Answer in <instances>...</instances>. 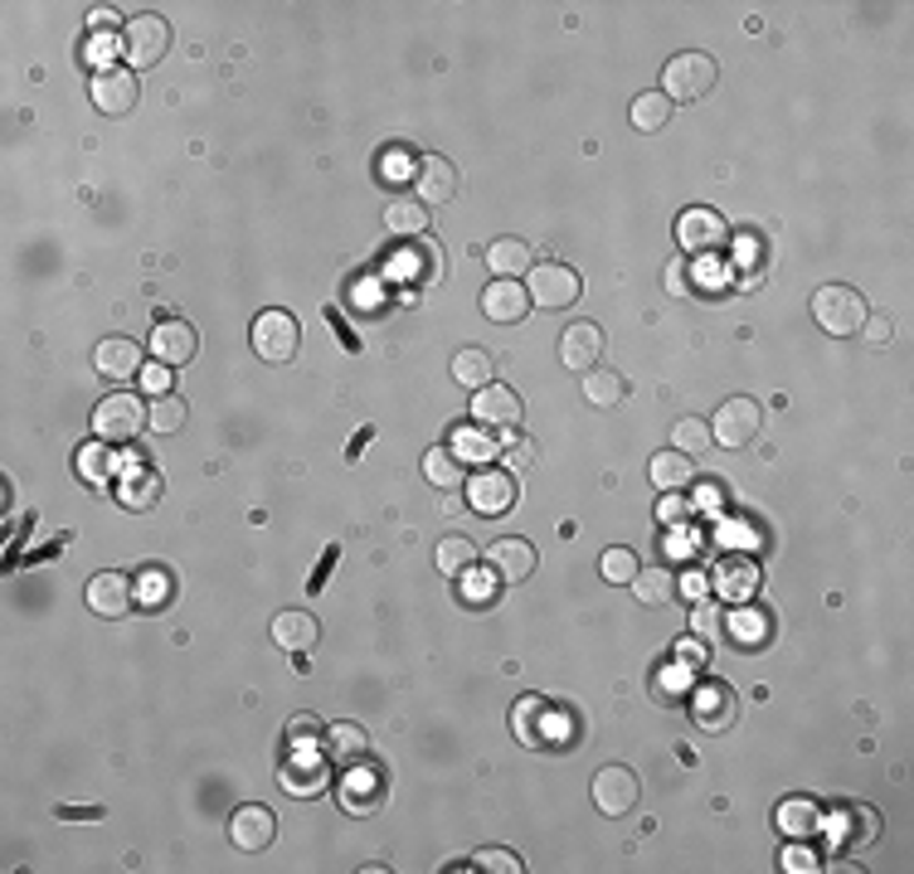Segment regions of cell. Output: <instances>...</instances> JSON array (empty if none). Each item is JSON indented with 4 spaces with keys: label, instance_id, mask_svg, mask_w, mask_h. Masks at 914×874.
<instances>
[{
    "label": "cell",
    "instance_id": "cell-1",
    "mask_svg": "<svg viewBox=\"0 0 914 874\" xmlns=\"http://www.w3.org/2000/svg\"><path fill=\"white\" fill-rule=\"evenodd\" d=\"M721 83V69H715L711 54H701V49H691V54H676L666 59L662 69V97H672V103H701L705 93Z\"/></svg>",
    "mask_w": 914,
    "mask_h": 874
},
{
    "label": "cell",
    "instance_id": "cell-2",
    "mask_svg": "<svg viewBox=\"0 0 914 874\" xmlns=\"http://www.w3.org/2000/svg\"><path fill=\"white\" fill-rule=\"evenodd\" d=\"M866 297L847 282H827V287L812 292V322H818L827 336H857L861 322H866Z\"/></svg>",
    "mask_w": 914,
    "mask_h": 874
},
{
    "label": "cell",
    "instance_id": "cell-3",
    "mask_svg": "<svg viewBox=\"0 0 914 874\" xmlns=\"http://www.w3.org/2000/svg\"><path fill=\"white\" fill-rule=\"evenodd\" d=\"M146 409H151V403H141L137 393H127V389L107 393V399L93 409V438L113 442V447H122V442H137L146 428H151V423H146Z\"/></svg>",
    "mask_w": 914,
    "mask_h": 874
},
{
    "label": "cell",
    "instance_id": "cell-4",
    "mask_svg": "<svg viewBox=\"0 0 914 874\" xmlns=\"http://www.w3.org/2000/svg\"><path fill=\"white\" fill-rule=\"evenodd\" d=\"M759 428H764V409H759V399H749V393L725 399L721 409H715V418H711V438L721 442V447H729V452H745L749 442L759 438Z\"/></svg>",
    "mask_w": 914,
    "mask_h": 874
},
{
    "label": "cell",
    "instance_id": "cell-5",
    "mask_svg": "<svg viewBox=\"0 0 914 874\" xmlns=\"http://www.w3.org/2000/svg\"><path fill=\"white\" fill-rule=\"evenodd\" d=\"M302 346V326L297 316L283 312V306H267V312L253 316V350H259V360L267 365H287L292 355Z\"/></svg>",
    "mask_w": 914,
    "mask_h": 874
},
{
    "label": "cell",
    "instance_id": "cell-6",
    "mask_svg": "<svg viewBox=\"0 0 914 874\" xmlns=\"http://www.w3.org/2000/svg\"><path fill=\"white\" fill-rule=\"evenodd\" d=\"M676 243H681V253H686V257H711V253H721L725 243H729L725 214H721V209H711V204H691L686 214L676 219Z\"/></svg>",
    "mask_w": 914,
    "mask_h": 874
},
{
    "label": "cell",
    "instance_id": "cell-7",
    "mask_svg": "<svg viewBox=\"0 0 914 874\" xmlns=\"http://www.w3.org/2000/svg\"><path fill=\"white\" fill-rule=\"evenodd\" d=\"M170 49V24L161 15H132L127 34H122V59L132 64V73H146L166 59Z\"/></svg>",
    "mask_w": 914,
    "mask_h": 874
},
{
    "label": "cell",
    "instance_id": "cell-8",
    "mask_svg": "<svg viewBox=\"0 0 914 874\" xmlns=\"http://www.w3.org/2000/svg\"><path fill=\"white\" fill-rule=\"evenodd\" d=\"M526 292H530V306H540V312H565V306L579 302L584 277L565 263H535Z\"/></svg>",
    "mask_w": 914,
    "mask_h": 874
},
{
    "label": "cell",
    "instance_id": "cell-9",
    "mask_svg": "<svg viewBox=\"0 0 914 874\" xmlns=\"http://www.w3.org/2000/svg\"><path fill=\"white\" fill-rule=\"evenodd\" d=\"M642 802V782H638V772L623 768V762H608V768H599V778H593V807L603 811V817H628L632 807Z\"/></svg>",
    "mask_w": 914,
    "mask_h": 874
},
{
    "label": "cell",
    "instance_id": "cell-10",
    "mask_svg": "<svg viewBox=\"0 0 914 874\" xmlns=\"http://www.w3.org/2000/svg\"><path fill=\"white\" fill-rule=\"evenodd\" d=\"M516 496H521V486L506 466H486V472L467 476V506L477 515H506L516 506Z\"/></svg>",
    "mask_w": 914,
    "mask_h": 874
},
{
    "label": "cell",
    "instance_id": "cell-11",
    "mask_svg": "<svg viewBox=\"0 0 914 874\" xmlns=\"http://www.w3.org/2000/svg\"><path fill=\"white\" fill-rule=\"evenodd\" d=\"M413 190H419V204H448L458 200L462 176L448 156H419L413 161Z\"/></svg>",
    "mask_w": 914,
    "mask_h": 874
},
{
    "label": "cell",
    "instance_id": "cell-12",
    "mask_svg": "<svg viewBox=\"0 0 914 874\" xmlns=\"http://www.w3.org/2000/svg\"><path fill=\"white\" fill-rule=\"evenodd\" d=\"M88 608L97 612V618H107V622H117V618H127L132 608H137V593H132V578L122 573V569H107V573H93L88 578Z\"/></svg>",
    "mask_w": 914,
    "mask_h": 874
},
{
    "label": "cell",
    "instance_id": "cell-13",
    "mask_svg": "<svg viewBox=\"0 0 914 874\" xmlns=\"http://www.w3.org/2000/svg\"><path fill=\"white\" fill-rule=\"evenodd\" d=\"M195 350H200V336H195L190 322H180V316H161V322H156V330H151V360L180 369V365L195 360Z\"/></svg>",
    "mask_w": 914,
    "mask_h": 874
},
{
    "label": "cell",
    "instance_id": "cell-14",
    "mask_svg": "<svg viewBox=\"0 0 914 874\" xmlns=\"http://www.w3.org/2000/svg\"><path fill=\"white\" fill-rule=\"evenodd\" d=\"M759 564L749 559V554H725L721 564H715V573H711V583H715V593H721L725 602H754V593H759Z\"/></svg>",
    "mask_w": 914,
    "mask_h": 874
},
{
    "label": "cell",
    "instance_id": "cell-15",
    "mask_svg": "<svg viewBox=\"0 0 914 874\" xmlns=\"http://www.w3.org/2000/svg\"><path fill=\"white\" fill-rule=\"evenodd\" d=\"M482 312H486V322H496V326H516V322H526V312H530V292H526V282H521V277H496V282H486V292H482Z\"/></svg>",
    "mask_w": 914,
    "mask_h": 874
},
{
    "label": "cell",
    "instance_id": "cell-16",
    "mask_svg": "<svg viewBox=\"0 0 914 874\" xmlns=\"http://www.w3.org/2000/svg\"><path fill=\"white\" fill-rule=\"evenodd\" d=\"M137 97H141V88H137V73L132 69H107L93 78V107L103 117H127L132 107H137Z\"/></svg>",
    "mask_w": 914,
    "mask_h": 874
},
{
    "label": "cell",
    "instance_id": "cell-17",
    "mask_svg": "<svg viewBox=\"0 0 914 874\" xmlns=\"http://www.w3.org/2000/svg\"><path fill=\"white\" fill-rule=\"evenodd\" d=\"M273 835H277V817L267 807L259 802H249V807H239L234 817H229V841L239 845V851H249V855H259L273 845Z\"/></svg>",
    "mask_w": 914,
    "mask_h": 874
},
{
    "label": "cell",
    "instance_id": "cell-18",
    "mask_svg": "<svg viewBox=\"0 0 914 874\" xmlns=\"http://www.w3.org/2000/svg\"><path fill=\"white\" fill-rule=\"evenodd\" d=\"M559 360H565V369H575V375L599 369V360H603V330L593 322H575L565 336H559Z\"/></svg>",
    "mask_w": 914,
    "mask_h": 874
},
{
    "label": "cell",
    "instance_id": "cell-19",
    "mask_svg": "<svg viewBox=\"0 0 914 874\" xmlns=\"http://www.w3.org/2000/svg\"><path fill=\"white\" fill-rule=\"evenodd\" d=\"M146 355H141V346L132 336H107V340H97V350H93V365H97V375L103 379H137L141 375V365Z\"/></svg>",
    "mask_w": 914,
    "mask_h": 874
},
{
    "label": "cell",
    "instance_id": "cell-20",
    "mask_svg": "<svg viewBox=\"0 0 914 874\" xmlns=\"http://www.w3.org/2000/svg\"><path fill=\"white\" fill-rule=\"evenodd\" d=\"M535 559H540L535 545H530V539H516V535L496 539V545L486 549V569L502 578V583H526V578L535 573Z\"/></svg>",
    "mask_w": 914,
    "mask_h": 874
},
{
    "label": "cell",
    "instance_id": "cell-21",
    "mask_svg": "<svg viewBox=\"0 0 914 874\" xmlns=\"http://www.w3.org/2000/svg\"><path fill=\"white\" fill-rule=\"evenodd\" d=\"M340 807L350 811V817H370V811L385 807V778L375 768H346V778H340Z\"/></svg>",
    "mask_w": 914,
    "mask_h": 874
},
{
    "label": "cell",
    "instance_id": "cell-22",
    "mask_svg": "<svg viewBox=\"0 0 914 874\" xmlns=\"http://www.w3.org/2000/svg\"><path fill=\"white\" fill-rule=\"evenodd\" d=\"M472 413H477V423H486V428H516L521 418H526V403H521L516 389L486 385V389H477V399H472Z\"/></svg>",
    "mask_w": 914,
    "mask_h": 874
},
{
    "label": "cell",
    "instance_id": "cell-23",
    "mask_svg": "<svg viewBox=\"0 0 914 874\" xmlns=\"http://www.w3.org/2000/svg\"><path fill=\"white\" fill-rule=\"evenodd\" d=\"M691 709H696V719H701V729H729L735 724V691L721 681H705L696 685V695H691Z\"/></svg>",
    "mask_w": 914,
    "mask_h": 874
},
{
    "label": "cell",
    "instance_id": "cell-24",
    "mask_svg": "<svg viewBox=\"0 0 914 874\" xmlns=\"http://www.w3.org/2000/svg\"><path fill=\"white\" fill-rule=\"evenodd\" d=\"M774 826L788 835V841H808V835L822 831V807L812 797H784L774 811Z\"/></svg>",
    "mask_w": 914,
    "mask_h": 874
},
{
    "label": "cell",
    "instance_id": "cell-25",
    "mask_svg": "<svg viewBox=\"0 0 914 874\" xmlns=\"http://www.w3.org/2000/svg\"><path fill=\"white\" fill-rule=\"evenodd\" d=\"M316 636H322V626H316L312 612H302V608H287V612H277L273 618V642L292 651V656H307V651L316 646Z\"/></svg>",
    "mask_w": 914,
    "mask_h": 874
},
{
    "label": "cell",
    "instance_id": "cell-26",
    "mask_svg": "<svg viewBox=\"0 0 914 874\" xmlns=\"http://www.w3.org/2000/svg\"><path fill=\"white\" fill-rule=\"evenodd\" d=\"M322 748H326V758L340 762V772H346V768H360V762L370 758V734H365L360 724H332Z\"/></svg>",
    "mask_w": 914,
    "mask_h": 874
},
{
    "label": "cell",
    "instance_id": "cell-27",
    "mask_svg": "<svg viewBox=\"0 0 914 874\" xmlns=\"http://www.w3.org/2000/svg\"><path fill=\"white\" fill-rule=\"evenodd\" d=\"M691 462H696V457H686V452H676V447H666V452H652V462H648V476H652V486H656V491H686L691 482H696V472H691Z\"/></svg>",
    "mask_w": 914,
    "mask_h": 874
},
{
    "label": "cell",
    "instance_id": "cell-28",
    "mask_svg": "<svg viewBox=\"0 0 914 874\" xmlns=\"http://www.w3.org/2000/svg\"><path fill=\"white\" fill-rule=\"evenodd\" d=\"M545 714H550V705H545L540 695H521L516 709H511V729H516V738H521L526 748H540V744H545Z\"/></svg>",
    "mask_w": 914,
    "mask_h": 874
},
{
    "label": "cell",
    "instance_id": "cell-29",
    "mask_svg": "<svg viewBox=\"0 0 914 874\" xmlns=\"http://www.w3.org/2000/svg\"><path fill=\"white\" fill-rule=\"evenodd\" d=\"M385 229L395 239H423L429 233V204L419 200H389L385 204Z\"/></svg>",
    "mask_w": 914,
    "mask_h": 874
},
{
    "label": "cell",
    "instance_id": "cell-30",
    "mask_svg": "<svg viewBox=\"0 0 914 874\" xmlns=\"http://www.w3.org/2000/svg\"><path fill=\"white\" fill-rule=\"evenodd\" d=\"M486 267L492 277H526L530 273V243L526 239H496L486 249Z\"/></svg>",
    "mask_w": 914,
    "mask_h": 874
},
{
    "label": "cell",
    "instance_id": "cell-31",
    "mask_svg": "<svg viewBox=\"0 0 914 874\" xmlns=\"http://www.w3.org/2000/svg\"><path fill=\"white\" fill-rule=\"evenodd\" d=\"M453 379L462 389H486L496 379V360L486 355L482 346H462L458 355H453Z\"/></svg>",
    "mask_w": 914,
    "mask_h": 874
},
{
    "label": "cell",
    "instance_id": "cell-32",
    "mask_svg": "<svg viewBox=\"0 0 914 874\" xmlns=\"http://www.w3.org/2000/svg\"><path fill=\"white\" fill-rule=\"evenodd\" d=\"M584 399L593 403V409H618V403L628 399V379L618 375V369H589L584 375Z\"/></svg>",
    "mask_w": 914,
    "mask_h": 874
},
{
    "label": "cell",
    "instance_id": "cell-33",
    "mask_svg": "<svg viewBox=\"0 0 914 874\" xmlns=\"http://www.w3.org/2000/svg\"><path fill=\"white\" fill-rule=\"evenodd\" d=\"M78 476L88 486H97V491H107V482H113V442H103V438H93V442H83L78 447Z\"/></svg>",
    "mask_w": 914,
    "mask_h": 874
},
{
    "label": "cell",
    "instance_id": "cell-34",
    "mask_svg": "<svg viewBox=\"0 0 914 874\" xmlns=\"http://www.w3.org/2000/svg\"><path fill=\"white\" fill-rule=\"evenodd\" d=\"M725 636L729 642H739V646H764L769 642V618H764L759 608H749V602H739L735 612H729V622H725Z\"/></svg>",
    "mask_w": 914,
    "mask_h": 874
},
{
    "label": "cell",
    "instance_id": "cell-35",
    "mask_svg": "<svg viewBox=\"0 0 914 874\" xmlns=\"http://www.w3.org/2000/svg\"><path fill=\"white\" fill-rule=\"evenodd\" d=\"M423 476H429V486H438V491L467 486V476H462V457L453 447H429V452H423Z\"/></svg>",
    "mask_w": 914,
    "mask_h": 874
},
{
    "label": "cell",
    "instance_id": "cell-36",
    "mask_svg": "<svg viewBox=\"0 0 914 874\" xmlns=\"http://www.w3.org/2000/svg\"><path fill=\"white\" fill-rule=\"evenodd\" d=\"M161 476H156V466H132L127 476H122V486H117V496L127 501L132 510H141V506H156L161 501Z\"/></svg>",
    "mask_w": 914,
    "mask_h": 874
},
{
    "label": "cell",
    "instance_id": "cell-37",
    "mask_svg": "<svg viewBox=\"0 0 914 874\" xmlns=\"http://www.w3.org/2000/svg\"><path fill=\"white\" fill-rule=\"evenodd\" d=\"M632 598L642 602V608H662V602H672L676 598V573L672 569H638V578H632Z\"/></svg>",
    "mask_w": 914,
    "mask_h": 874
},
{
    "label": "cell",
    "instance_id": "cell-38",
    "mask_svg": "<svg viewBox=\"0 0 914 874\" xmlns=\"http://www.w3.org/2000/svg\"><path fill=\"white\" fill-rule=\"evenodd\" d=\"M477 545H472L467 535H448L443 545H438V573L443 578H462V573H472L477 569Z\"/></svg>",
    "mask_w": 914,
    "mask_h": 874
},
{
    "label": "cell",
    "instance_id": "cell-39",
    "mask_svg": "<svg viewBox=\"0 0 914 874\" xmlns=\"http://www.w3.org/2000/svg\"><path fill=\"white\" fill-rule=\"evenodd\" d=\"M326 787V762H316L312 754H307V762H283V792H292V797H316Z\"/></svg>",
    "mask_w": 914,
    "mask_h": 874
},
{
    "label": "cell",
    "instance_id": "cell-40",
    "mask_svg": "<svg viewBox=\"0 0 914 874\" xmlns=\"http://www.w3.org/2000/svg\"><path fill=\"white\" fill-rule=\"evenodd\" d=\"M186 418H190V409H186V399L180 393H156L151 399V409H146V423H151V433H180L186 428Z\"/></svg>",
    "mask_w": 914,
    "mask_h": 874
},
{
    "label": "cell",
    "instance_id": "cell-41",
    "mask_svg": "<svg viewBox=\"0 0 914 874\" xmlns=\"http://www.w3.org/2000/svg\"><path fill=\"white\" fill-rule=\"evenodd\" d=\"M666 122H672V97H662V93L632 97V127L638 131H662Z\"/></svg>",
    "mask_w": 914,
    "mask_h": 874
},
{
    "label": "cell",
    "instance_id": "cell-42",
    "mask_svg": "<svg viewBox=\"0 0 914 874\" xmlns=\"http://www.w3.org/2000/svg\"><path fill=\"white\" fill-rule=\"evenodd\" d=\"M672 447L686 452V457H701V452H711V447H715L711 423H705V418H681V423L672 428Z\"/></svg>",
    "mask_w": 914,
    "mask_h": 874
},
{
    "label": "cell",
    "instance_id": "cell-43",
    "mask_svg": "<svg viewBox=\"0 0 914 874\" xmlns=\"http://www.w3.org/2000/svg\"><path fill=\"white\" fill-rule=\"evenodd\" d=\"M137 588H141V593H137V602H141V608H151V612H156V608H166V602H170V573L161 569V564H151V569H141Z\"/></svg>",
    "mask_w": 914,
    "mask_h": 874
},
{
    "label": "cell",
    "instance_id": "cell-44",
    "mask_svg": "<svg viewBox=\"0 0 914 874\" xmlns=\"http://www.w3.org/2000/svg\"><path fill=\"white\" fill-rule=\"evenodd\" d=\"M599 569H603V578L608 583H632L638 578V554L632 549H623V545H613V549H603V559H599Z\"/></svg>",
    "mask_w": 914,
    "mask_h": 874
},
{
    "label": "cell",
    "instance_id": "cell-45",
    "mask_svg": "<svg viewBox=\"0 0 914 874\" xmlns=\"http://www.w3.org/2000/svg\"><path fill=\"white\" fill-rule=\"evenodd\" d=\"M691 632L701 636V642H721L725 636V612H721V602H696V612H691Z\"/></svg>",
    "mask_w": 914,
    "mask_h": 874
},
{
    "label": "cell",
    "instance_id": "cell-46",
    "mask_svg": "<svg viewBox=\"0 0 914 874\" xmlns=\"http://www.w3.org/2000/svg\"><path fill=\"white\" fill-rule=\"evenodd\" d=\"M691 515H696V506H691V496H686V491H662V506H656V520H662L666 529L691 525Z\"/></svg>",
    "mask_w": 914,
    "mask_h": 874
},
{
    "label": "cell",
    "instance_id": "cell-47",
    "mask_svg": "<svg viewBox=\"0 0 914 874\" xmlns=\"http://www.w3.org/2000/svg\"><path fill=\"white\" fill-rule=\"evenodd\" d=\"M316 738H326V729H322V719H312V714H297V719L287 724V744H292V754H312V748H322Z\"/></svg>",
    "mask_w": 914,
    "mask_h": 874
},
{
    "label": "cell",
    "instance_id": "cell-48",
    "mask_svg": "<svg viewBox=\"0 0 914 874\" xmlns=\"http://www.w3.org/2000/svg\"><path fill=\"white\" fill-rule=\"evenodd\" d=\"M453 438H458V442H453V452H458L462 462H467V457H472V462H486V457H492V452H496V442H486V438L477 433V428H458Z\"/></svg>",
    "mask_w": 914,
    "mask_h": 874
},
{
    "label": "cell",
    "instance_id": "cell-49",
    "mask_svg": "<svg viewBox=\"0 0 914 874\" xmlns=\"http://www.w3.org/2000/svg\"><path fill=\"white\" fill-rule=\"evenodd\" d=\"M472 865H477V870H496V874H521V870H526V865H521V855L496 851V845H486V851L472 855Z\"/></svg>",
    "mask_w": 914,
    "mask_h": 874
},
{
    "label": "cell",
    "instance_id": "cell-50",
    "mask_svg": "<svg viewBox=\"0 0 914 874\" xmlns=\"http://www.w3.org/2000/svg\"><path fill=\"white\" fill-rule=\"evenodd\" d=\"M122 54V44L113 40V34H88V59L97 64V73H107L113 69V59Z\"/></svg>",
    "mask_w": 914,
    "mask_h": 874
},
{
    "label": "cell",
    "instance_id": "cell-51",
    "mask_svg": "<svg viewBox=\"0 0 914 874\" xmlns=\"http://www.w3.org/2000/svg\"><path fill=\"white\" fill-rule=\"evenodd\" d=\"M857 336H866L871 346H891V336H895V322L891 316H866V322H861V330Z\"/></svg>",
    "mask_w": 914,
    "mask_h": 874
},
{
    "label": "cell",
    "instance_id": "cell-52",
    "mask_svg": "<svg viewBox=\"0 0 914 874\" xmlns=\"http://www.w3.org/2000/svg\"><path fill=\"white\" fill-rule=\"evenodd\" d=\"M662 277H666V292H672V297H686V292H691V282H686V277H691V273H686V253H676L672 263H666Z\"/></svg>",
    "mask_w": 914,
    "mask_h": 874
},
{
    "label": "cell",
    "instance_id": "cell-53",
    "mask_svg": "<svg viewBox=\"0 0 914 874\" xmlns=\"http://www.w3.org/2000/svg\"><path fill=\"white\" fill-rule=\"evenodd\" d=\"M851 817L861 821V831H857V841H851V845H871V841H875V826H881V817H875L871 807H851Z\"/></svg>",
    "mask_w": 914,
    "mask_h": 874
},
{
    "label": "cell",
    "instance_id": "cell-54",
    "mask_svg": "<svg viewBox=\"0 0 914 874\" xmlns=\"http://www.w3.org/2000/svg\"><path fill=\"white\" fill-rule=\"evenodd\" d=\"M141 385L151 389V393H170V365H161V360L146 365V369H141Z\"/></svg>",
    "mask_w": 914,
    "mask_h": 874
},
{
    "label": "cell",
    "instance_id": "cell-55",
    "mask_svg": "<svg viewBox=\"0 0 914 874\" xmlns=\"http://www.w3.org/2000/svg\"><path fill=\"white\" fill-rule=\"evenodd\" d=\"M784 870H794V874H802V870H818V855H812V851H802V845H788V851H784Z\"/></svg>",
    "mask_w": 914,
    "mask_h": 874
},
{
    "label": "cell",
    "instance_id": "cell-56",
    "mask_svg": "<svg viewBox=\"0 0 914 874\" xmlns=\"http://www.w3.org/2000/svg\"><path fill=\"white\" fill-rule=\"evenodd\" d=\"M530 462H535V447H530V442H511V447H506V472H511V476H516L521 466H530Z\"/></svg>",
    "mask_w": 914,
    "mask_h": 874
},
{
    "label": "cell",
    "instance_id": "cell-57",
    "mask_svg": "<svg viewBox=\"0 0 914 874\" xmlns=\"http://www.w3.org/2000/svg\"><path fill=\"white\" fill-rule=\"evenodd\" d=\"M676 593L686 598V602H701V598H705V578H701V573H686V578L676 583Z\"/></svg>",
    "mask_w": 914,
    "mask_h": 874
},
{
    "label": "cell",
    "instance_id": "cell-58",
    "mask_svg": "<svg viewBox=\"0 0 914 874\" xmlns=\"http://www.w3.org/2000/svg\"><path fill=\"white\" fill-rule=\"evenodd\" d=\"M59 817H64V821H97L103 811H97V807H59Z\"/></svg>",
    "mask_w": 914,
    "mask_h": 874
},
{
    "label": "cell",
    "instance_id": "cell-59",
    "mask_svg": "<svg viewBox=\"0 0 914 874\" xmlns=\"http://www.w3.org/2000/svg\"><path fill=\"white\" fill-rule=\"evenodd\" d=\"M113 34L117 30V10H93V34Z\"/></svg>",
    "mask_w": 914,
    "mask_h": 874
},
{
    "label": "cell",
    "instance_id": "cell-60",
    "mask_svg": "<svg viewBox=\"0 0 914 874\" xmlns=\"http://www.w3.org/2000/svg\"><path fill=\"white\" fill-rule=\"evenodd\" d=\"M492 598V583H486V578H472L467 583V602H486Z\"/></svg>",
    "mask_w": 914,
    "mask_h": 874
},
{
    "label": "cell",
    "instance_id": "cell-61",
    "mask_svg": "<svg viewBox=\"0 0 914 874\" xmlns=\"http://www.w3.org/2000/svg\"><path fill=\"white\" fill-rule=\"evenodd\" d=\"M681 656L696 661V666H705V642H681Z\"/></svg>",
    "mask_w": 914,
    "mask_h": 874
}]
</instances>
